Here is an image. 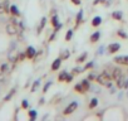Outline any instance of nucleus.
<instances>
[{
    "label": "nucleus",
    "instance_id": "obj_2",
    "mask_svg": "<svg viewBox=\"0 0 128 121\" xmlns=\"http://www.w3.org/2000/svg\"><path fill=\"white\" fill-rule=\"evenodd\" d=\"M6 33L9 34V35H18V34H20V32H19V28L14 24V23H9V24H6Z\"/></svg>",
    "mask_w": 128,
    "mask_h": 121
},
{
    "label": "nucleus",
    "instance_id": "obj_14",
    "mask_svg": "<svg viewBox=\"0 0 128 121\" xmlns=\"http://www.w3.org/2000/svg\"><path fill=\"white\" fill-rule=\"evenodd\" d=\"M82 85H83V87H84L86 91H89V88L92 87L90 83H89V80H88V78H87V80H83V81H82Z\"/></svg>",
    "mask_w": 128,
    "mask_h": 121
},
{
    "label": "nucleus",
    "instance_id": "obj_18",
    "mask_svg": "<svg viewBox=\"0 0 128 121\" xmlns=\"http://www.w3.org/2000/svg\"><path fill=\"white\" fill-rule=\"evenodd\" d=\"M14 93H15V88H12V90H10V92H9V93L4 97V101H9V100L14 96Z\"/></svg>",
    "mask_w": 128,
    "mask_h": 121
},
{
    "label": "nucleus",
    "instance_id": "obj_32",
    "mask_svg": "<svg viewBox=\"0 0 128 121\" xmlns=\"http://www.w3.org/2000/svg\"><path fill=\"white\" fill-rule=\"evenodd\" d=\"M118 35H119V37H122V38H124V39H126V38H128V35H127L123 30H118Z\"/></svg>",
    "mask_w": 128,
    "mask_h": 121
},
{
    "label": "nucleus",
    "instance_id": "obj_34",
    "mask_svg": "<svg viewBox=\"0 0 128 121\" xmlns=\"http://www.w3.org/2000/svg\"><path fill=\"white\" fill-rule=\"evenodd\" d=\"M22 107H23V108H28V107H29V103H28L26 100H23V102H22Z\"/></svg>",
    "mask_w": 128,
    "mask_h": 121
},
{
    "label": "nucleus",
    "instance_id": "obj_25",
    "mask_svg": "<svg viewBox=\"0 0 128 121\" xmlns=\"http://www.w3.org/2000/svg\"><path fill=\"white\" fill-rule=\"evenodd\" d=\"M82 19H83V10H79V13L77 14V25L82 22Z\"/></svg>",
    "mask_w": 128,
    "mask_h": 121
},
{
    "label": "nucleus",
    "instance_id": "obj_44",
    "mask_svg": "<svg viewBox=\"0 0 128 121\" xmlns=\"http://www.w3.org/2000/svg\"><path fill=\"white\" fill-rule=\"evenodd\" d=\"M43 103H44V98H40L39 100V105H43Z\"/></svg>",
    "mask_w": 128,
    "mask_h": 121
},
{
    "label": "nucleus",
    "instance_id": "obj_22",
    "mask_svg": "<svg viewBox=\"0 0 128 121\" xmlns=\"http://www.w3.org/2000/svg\"><path fill=\"white\" fill-rule=\"evenodd\" d=\"M69 55H70V53H69V50H68V49H64V52L62 53V55H60V58H62V59H67V58H69Z\"/></svg>",
    "mask_w": 128,
    "mask_h": 121
},
{
    "label": "nucleus",
    "instance_id": "obj_38",
    "mask_svg": "<svg viewBox=\"0 0 128 121\" xmlns=\"http://www.w3.org/2000/svg\"><path fill=\"white\" fill-rule=\"evenodd\" d=\"M97 77H96V75H93V73H90V75H88V80L89 81H93V80H96Z\"/></svg>",
    "mask_w": 128,
    "mask_h": 121
},
{
    "label": "nucleus",
    "instance_id": "obj_20",
    "mask_svg": "<svg viewBox=\"0 0 128 121\" xmlns=\"http://www.w3.org/2000/svg\"><path fill=\"white\" fill-rule=\"evenodd\" d=\"M87 55H88L87 53H83V54H80V55L77 58V62H78V63H82V62H84V60H86V58H87Z\"/></svg>",
    "mask_w": 128,
    "mask_h": 121
},
{
    "label": "nucleus",
    "instance_id": "obj_23",
    "mask_svg": "<svg viewBox=\"0 0 128 121\" xmlns=\"http://www.w3.org/2000/svg\"><path fill=\"white\" fill-rule=\"evenodd\" d=\"M113 60L118 65H123V55H117V57H114Z\"/></svg>",
    "mask_w": 128,
    "mask_h": 121
},
{
    "label": "nucleus",
    "instance_id": "obj_1",
    "mask_svg": "<svg viewBox=\"0 0 128 121\" xmlns=\"http://www.w3.org/2000/svg\"><path fill=\"white\" fill-rule=\"evenodd\" d=\"M112 75L110 73H108L107 71H103L100 75H98L97 76V78H96V82L97 83H99V85H102V86H106V87H112Z\"/></svg>",
    "mask_w": 128,
    "mask_h": 121
},
{
    "label": "nucleus",
    "instance_id": "obj_13",
    "mask_svg": "<svg viewBox=\"0 0 128 121\" xmlns=\"http://www.w3.org/2000/svg\"><path fill=\"white\" fill-rule=\"evenodd\" d=\"M100 23H102V18H100V17H96V18L92 20V25H93V27H98Z\"/></svg>",
    "mask_w": 128,
    "mask_h": 121
},
{
    "label": "nucleus",
    "instance_id": "obj_21",
    "mask_svg": "<svg viewBox=\"0 0 128 121\" xmlns=\"http://www.w3.org/2000/svg\"><path fill=\"white\" fill-rule=\"evenodd\" d=\"M67 76H68V73H67L66 71H63V72L59 75L58 80H59V81H64V82H66V78H67Z\"/></svg>",
    "mask_w": 128,
    "mask_h": 121
},
{
    "label": "nucleus",
    "instance_id": "obj_33",
    "mask_svg": "<svg viewBox=\"0 0 128 121\" xmlns=\"http://www.w3.org/2000/svg\"><path fill=\"white\" fill-rule=\"evenodd\" d=\"M83 71H84V68H80V67H76V68L73 70L74 73H80V72H83Z\"/></svg>",
    "mask_w": 128,
    "mask_h": 121
},
{
    "label": "nucleus",
    "instance_id": "obj_27",
    "mask_svg": "<svg viewBox=\"0 0 128 121\" xmlns=\"http://www.w3.org/2000/svg\"><path fill=\"white\" fill-rule=\"evenodd\" d=\"M97 105H98V100L97 98H92L90 100V103H89V108H94Z\"/></svg>",
    "mask_w": 128,
    "mask_h": 121
},
{
    "label": "nucleus",
    "instance_id": "obj_30",
    "mask_svg": "<svg viewBox=\"0 0 128 121\" xmlns=\"http://www.w3.org/2000/svg\"><path fill=\"white\" fill-rule=\"evenodd\" d=\"M94 66V62L93 60H90V62H88L87 65H86V67H84V70H89V68H92Z\"/></svg>",
    "mask_w": 128,
    "mask_h": 121
},
{
    "label": "nucleus",
    "instance_id": "obj_46",
    "mask_svg": "<svg viewBox=\"0 0 128 121\" xmlns=\"http://www.w3.org/2000/svg\"><path fill=\"white\" fill-rule=\"evenodd\" d=\"M127 73H128V70H127Z\"/></svg>",
    "mask_w": 128,
    "mask_h": 121
},
{
    "label": "nucleus",
    "instance_id": "obj_19",
    "mask_svg": "<svg viewBox=\"0 0 128 121\" xmlns=\"http://www.w3.org/2000/svg\"><path fill=\"white\" fill-rule=\"evenodd\" d=\"M52 24H53L54 28H56V27L60 24L59 20H58V17H56V15H53V18H52Z\"/></svg>",
    "mask_w": 128,
    "mask_h": 121
},
{
    "label": "nucleus",
    "instance_id": "obj_28",
    "mask_svg": "<svg viewBox=\"0 0 128 121\" xmlns=\"http://www.w3.org/2000/svg\"><path fill=\"white\" fill-rule=\"evenodd\" d=\"M53 85V82L52 81H48L46 83H45V86H44V88H43V92H48V90H49V87Z\"/></svg>",
    "mask_w": 128,
    "mask_h": 121
},
{
    "label": "nucleus",
    "instance_id": "obj_11",
    "mask_svg": "<svg viewBox=\"0 0 128 121\" xmlns=\"http://www.w3.org/2000/svg\"><path fill=\"white\" fill-rule=\"evenodd\" d=\"M99 38H100V32H96V33H93L90 35V42L92 43H96L97 40H99Z\"/></svg>",
    "mask_w": 128,
    "mask_h": 121
},
{
    "label": "nucleus",
    "instance_id": "obj_37",
    "mask_svg": "<svg viewBox=\"0 0 128 121\" xmlns=\"http://www.w3.org/2000/svg\"><path fill=\"white\" fill-rule=\"evenodd\" d=\"M123 65L128 66V55H123Z\"/></svg>",
    "mask_w": 128,
    "mask_h": 121
},
{
    "label": "nucleus",
    "instance_id": "obj_24",
    "mask_svg": "<svg viewBox=\"0 0 128 121\" xmlns=\"http://www.w3.org/2000/svg\"><path fill=\"white\" fill-rule=\"evenodd\" d=\"M29 117H30L32 121H34V120L36 118V111H35V110H30V111H29Z\"/></svg>",
    "mask_w": 128,
    "mask_h": 121
},
{
    "label": "nucleus",
    "instance_id": "obj_12",
    "mask_svg": "<svg viewBox=\"0 0 128 121\" xmlns=\"http://www.w3.org/2000/svg\"><path fill=\"white\" fill-rule=\"evenodd\" d=\"M74 90H76V92H78V93H84V92H86V90H84L82 82H80V83H77V85L74 86Z\"/></svg>",
    "mask_w": 128,
    "mask_h": 121
},
{
    "label": "nucleus",
    "instance_id": "obj_41",
    "mask_svg": "<svg viewBox=\"0 0 128 121\" xmlns=\"http://www.w3.org/2000/svg\"><path fill=\"white\" fill-rule=\"evenodd\" d=\"M124 88H128V77H126V81H124Z\"/></svg>",
    "mask_w": 128,
    "mask_h": 121
},
{
    "label": "nucleus",
    "instance_id": "obj_6",
    "mask_svg": "<svg viewBox=\"0 0 128 121\" xmlns=\"http://www.w3.org/2000/svg\"><path fill=\"white\" fill-rule=\"evenodd\" d=\"M107 49H108L109 53H116V52H118V50L120 49V44H119V43H112V44L108 45Z\"/></svg>",
    "mask_w": 128,
    "mask_h": 121
},
{
    "label": "nucleus",
    "instance_id": "obj_26",
    "mask_svg": "<svg viewBox=\"0 0 128 121\" xmlns=\"http://www.w3.org/2000/svg\"><path fill=\"white\" fill-rule=\"evenodd\" d=\"M72 37H73V30H72V29H69V30L67 32V34H66V40H67V42H69V40L72 39Z\"/></svg>",
    "mask_w": 128,
    "mask_h": 121
},
{
    "label": "nucleus",
    "instance_id": "obj_8",
    "mask_svg": "<svg viewBox=\"0 0 128 121\" xmlns=\"http://www.w3.org/2000/svg\"><path fill=\"white\" fill-rule=\"evenodd\" d=\"M120 76H123V72H122V70H120L119 67H117V68H113V71H112V77H113V80H117V78H119Z\"/></svg>",
    "mask_w": 128,
    "mask_h": 121
},
{
    "label": "nucleus",
    "instance_id": "obj_42",
    "mask_svg": "<svg viewBox=\"0 0 128 121\" xmlns=\"http://www.w3.org/2000/svg\"><path fill=\"white\" fill-rule=\"evenodd\" d=\"M54 37H55V32H54V33H53V34L50 35V38H49V40H53V39H54Z\"/></svg>",
    "mask_w": 128,
    "mask_h": 121
},
{
    "label": "nucleus",
    "instance_id": "obj_45",
    "mask_svg": "<svg viewBox=\"0 0 128 121\" xmlns=\"http://www.w3.org/2000/svg\"><path fill=\"white\" fill-rule=\"evenodd\" d=\"M4 2H5V0H0V4H3Z\"/></svg>",
    "mask_w": 128,
    "mask_h": 121
},
{
    "label": "nucleus",
    "instance_id": "obj_29",
    "mask_svg": "<svg viewBox=\"0 0 128 121\" xmlns=\"http://www.w3.org/2000/svg\"><path fill=\"white\" fill-rule=\"evenodd\" d=\"M25 58H26V53H23L22 52V53L18 54V60H24Z\"/></svg>",
    "mask_w": 128,
    "mask_h": 121
},
{
    "label": "nucleus",
    "instance_id": "obj_5",
    "mask_svg": "<svg viewBox=\"0 0 128 121\" xmlns=\"http://www.w3.org/2000/svg\"><path fill=\"white\" fill-rule=\"evenodd\" d=\"M25 53H26V58L32 59V58H34V57H35V54H36V50H35V48H34V47L29 45V47L26 48Z\"/></svg>",
    "mask_w": 128,
    "mask_h": 121
},
{
    "label": "nucleus",
    "instance_id": "obj_16",
    "mask_svg": "<svg viewBox=\"0 0 128 121\" xmlns=\"http://www.w3.org/2000/svg\"><path fill=\"white\" fill-rule=\"evenodd\" d=\"M39 86H40V80H36L33 83V86H32V92H36V90L39 88Z\"/></svg>",
    "mask_w": 128,
    "mask_h": 121
},
{
    "label": "nucleus",
    "instance_id": "obj_40",
    "mask_svg": "<svg viewBox=\"0 0 128 121\" xmlns=\"http://www.w3.org/2000/svg\"><path fill=\"white\" fill-rule=\"evenodd\" d=\"M72 3L76 4V5H79L80 4V0H72Z\"/></svg>",
    "mask_w": 128,
    "mask_h": 121
},
{
    "label": "nucleus",
    "instance_id": "obj_4",
    "mask_svg": "<svg viewBox=\"0 0 128 121\" xmlns=\"http://www.w3.org/2000/svg\"><path fill=\"white\" fill-rule=\"evenodd\" d=\"M14 65V63H13ZM13 65H9V63H3L2 66H0V72L2 73H9V72H12V70H13Z\"/></svg>",
    "mask_w": 128,
    "mask_h": 121
},
{
    "label": "nucleus",
    "instance_id": "obj_39",
    "mask_svg": "<svg viewBox=\"0 0 128 121\" xmlns=\"http://www.w3.org/2000/svg\"><path fill=\"white\" fill-rule=\"evenodd\" d=\"M103 50H104V47H103V45L99 47V49H98V54H103Z\"/></svg>",
    "mask_w": 128,
    "mask_h": 121
},
{
    "label": "nucleus",
    "instance_id": "obj_10",
    "mask_svg": "<svg viewBox=\"0 0 128 121\" xmlns=\"http://www.w3.org/2000/svg\"><path fill=\"white\" fill-rule=\"evenodd\" d=\"M10 13H12V15H14V17H19V15H20V12H19V9H18L15 5H10Z\"/></svg>",
    "mask_w": 128,
    "mask_h": 121
},
{
    "label": "nucleus",
    "instance_id": "obj_9",
    "mask_svg": "<svg viewBox=\"0 0 128 121\" xmlns=\"http://www.w3.org/2000/svg\"><path fill=\"white\" fill-rule=\"evenodd\" d=\"M124 81H126V77L124 76H120L119 78L116 80V85L118 88H124Z\"/></svg>",
    "mask_w": 128,
    "mask_h": 121
},
{
    "label": "nucleus",
    "instance_id": "obj_31",
    "mask_svg": "<svg viewBox=\"0 0 128 121\" xmlns=\"http://www.w3.org/2000/svg\"><path fill=\"white\" fill-rule=\"evenodd\" d=\"M4 81H5V77H4V73L0 72V87L4 85Z\"/></svg>",
    "mask_w": 128,
    "mask_h": 121
},
{
    "label": "nucleus",
    "instance_id": "obj_17",
    "mask_svg": "<svg viewBox=\"0 0 128 121\" xmlns=\"http://www.w3.org/2000/svg\"><path fill=\"white\" fill-rule=\"evenodd\" d=\"M112 17H113L116 20H120L122 17H123V14H122V12H114V13L112 14Z\"/></svg>",
    "mask_w": 128,
    "mask_h": 121
},
{
    "label": "nucleus",
    "instance_id": "obj_36",
    "mask_svg": "<svg viewBox=\"0 0 128 121\" xmlns=\"http://www.w3.org/2000/svg\"><path fill=\"white\" fill-rule=\"evenodd\" d=\"M72 81H73V76L68 73V76H67V78H66V82H68V83H69V82H72Z\"/></svg>",
    "mask_w": 128,
    "mask_h": 121
},
{
    "label": "nucleus",
    "instance_id": "obj_3",
    "mask_svg": "<svg viewBox=\"0 0 128 121\" xmlns=\"http://www.w3.org/2000/svg\"><path fill=\"white\" fill-rule=\"evenodd\" d=\"M77 107H78V103L74 101V102H70L66 108H64V111H63V113L64 115H70V113H73L76 110H77Z\"/></svg>",
    "mask_w": 128,
    "mask_h": 121
},
{
    "label": "nucleus",
    "instance_id": "obj_43",
    "mask_svg": "<svg viewBox=\"0 0 128 121\" xmlns=\"http://www.w3.org/2000/svg\"><path fill=\"white\" fill-rule=\"evenodd\" d=\"M109 92H110V93H112V95H113V93H114V92H116V88H112V87H110V91H109Z\"/></svg>",
    "mask_w": 128,
    "mask_h": 121
},
{
    "label": "nucleus",
    "instance_id": "obj_15",
    "mask_svg": "<svg viewBox=\"0 0 128 121\" xmlns=\"http://www.w3.org/2000/svg\"><path fill=\"white\" fill-rule=\"evenodd\" d=\"M45 23H46V18L44 17V18H42V20H40V25H39V28H38V33H40V32L43 30V28L45 27Z\"/></svg>",
    "mask_w": 128,
    "mask_h": 121
},
{
    "label": "nucleus",
    "instance_id": "obj_7",
    "mask_svg": "<svg viewBox=\"0 0 128 121\" xmlns=\"http://www.w3.org/2000/svg\"><path fill=\"white\" fill-rule=\"evenodd\" d=\"M60 66H62V58L59 57V58L54 59V62L52 63V71H58L60 68Z\"/></svg>",
    "mask_w": 128,
    "mask_h": 121
},
{
    "label": "nucleus",
    "instance_id": "obj_35",
    "mask_svg": "<svg viewBox=\"0 0 128 121\" xmlns=\"http://www.w3.org/2000/svg\"><path fill=\"white\" fill-rule=\"evenodd\" d=\"M4 13H6V9L3 4H0V14H4Z\"/></svg>",
    "mask_w": 128,
    "mask_h": 121
}]
</instances>
